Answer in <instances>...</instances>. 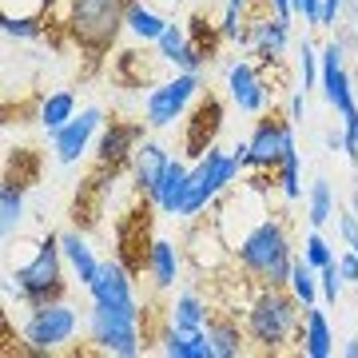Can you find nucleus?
Returning a JSON list of instances; mask_svg holds the SVG:
<instances>
[{
	"label": "nucleus",
	"instance_id": "1",
	"mask_svg": "<svg viewBox=\"0 0 358 358\" xmlns=\"http://www.w3.org/2000/svg\"><path fill=\"white\" fill-rule=\"evenodd\" d=\"M231 251H235V267L255 287H287L294 267V243L287 235V223L275 211L259 215Z\"/></svg>",
	"mask_w": 358,
	"mask_h": 358
},
{
	"label": "nucleus",
	"instance_id": "2",
	"mask_svg": "<svg viewBox=\"0 0 358 358\" xmlns=\"http://www.w3.org/2000/svg\"><path fill=\"white\" fill-rule=\"evenodd\" d=\"M307 307L291 294V287H255L251 303L243 307V331L251 350L259 355H282L303 334Z\"/></svg>",
	"mask_w": 358,
	"mask_h": 358
},
{
	"label": "nucleus",
	"instance_id": "3",
	"mask_svg": "<svg viewBox=\"0 0 358 358\" xmlns=\"http://www.w3.org/2000/svg\"><path fill=\"white\" fill-rule=\"evenodd\" d=\"M128 0H68L64 28L76 40L80 52H88L92 60H103L115 48V40L124 32Z\"/></svg>",
	"mask_w": 358,
	"mask_h": 358
},
{
	"label": "nucleus",
	"instance_id": "4",
	"mask_svg": "<svg viewBox=\"0 0 358 358\" xmlns=\"http://www.w3.org/2000/svg\"><path fill=\"white\" fill-rule=\"evenodd\" d=\"M84 331H88V346L100 355L136 358L148 346L143 307H100V303H92L88 315H84Z\"/></svg>",
	"mask_w": 358,
	"mask_h": 358
},
{
	"label": "nucleus",
	"instance_id": "5",
	"mask_svg": "<svg viewBox=\"0 0 358 358\" xmlns=\"http://www.w3.org/2000/svg\"><path fill=\"white\" fill-rule=\"evenodd\" d=\"M64 247H60V235H48L44 243L36 247L32 263L8 271L20 287V307H44V303H56L68 294V282H64Z\"/></svg>",
	"mask_w": 358,
	"mask_h": 358
},
{
	"label": "nucleus",
	"instance_id": "6",
	"mask_svg": "<svg viewBox=\"0 0 358 358\" xmlns=\"http://www.w3.org/2000/svg\"><path fill=\"white\" fill-rule=\"evenodd\" d=\"M243 176V164L235 159L223 148H207L199 159L192 164V187H187V199H183V211L179 219H199L211 203H219L223 195L235 187V179Z\"/></svg>",
	"mask_w": 358,
	"mask_h": 358
},
{
	"label": "nucleus",
	"instance_id": "7",
	"mask_svg": "<svg viewBox=\"0 0 358 358\" xmlns=\"http://www.w3.org/2000/svg\"><path fill=\"white\" fill-rule=\"evenodd\" d=\"M76 331H80L76 307L56 299V303H44V307H28L24 322H20V343L32 355H56V350H68Z\"/></svg>",
	"mask_w": 358,
	"mask_h": 358
},
{
	"label": "nucleus",
	"instance_id": "8",
	"mask_svg": "<svg viewBox=\"0 0 358 358\" xmlns=\"http://www.w3.org/2000/svg\"><path fill=\"white\" fill-rule=\"evenodd\" d=\"M199 92H203V72H176V76L159 80L152 92H148V100H143V120H148V128L152 131H164L171 124H179L187 108L199 100Z\"/></svg>",
	"mask_w": 358,
	"mask_h": 358
},
{
	"label": "nucleus",
	"instance_id": "9",
	"mask_svg": "<svg viewBox=\"0 0 358 358\" xmlns=\"http://www.w3.org/2000/svg\"><path fill=\"white\" fill-rule=\"evenodd\" d=\"M319 56H322V76H319L322 100L331 103L343 120H355L358 115V88H355L350 68H346V44L334 36L331 44H322Z\"/></svg>",
	"mask_w": 358,
	"mask_h": 358
},
{
	"label": "nucleus",
	"instance_id": "10",
	"mask_svg": "<svg viewBox=\"0 0 358 358\" xmlns=\"http://www.w3.org/2000/svg\"><path fill=\"white\" fill-rule=\"evenodd\" d=\"M291 143H294V124L287 120V112L267 108V112L255 120V131H251V140H247V148H251L247 171H275L282 152H287Z\"/></svg>",
	"mask_w": 358,
	"mask_h": 358
},
{
	"label": "nucleus",
	"instance_id": "11",
	"mask_svg": "<svg viewBox=\"0 0 358 358\" xmlns=\"http://www.w3.org/2000/svg\"><path fill=\"white\" fill-rule=\"evenodd\" d=\"M227 96L231 103L247 115H263L275 100V88H271V80L263 76V64H259L255 56H247V60H231L227 64Z\"/></svg>",
	"mask_w": 358,
	"mask_h": 358
},
{
	"label": "nucleus",
	"instance_id": "12",
	"mask_svg": "<svg viewBox=\"0 0 358 358\" xmlns=\"http://www.w3.org/2000/svg\"><path fill=\"white\" fill-rule=\"evenodd\" d=\"M291 44V20H282L275 8H271V0H263V8L255 16H247V52L255 56L263 68L279 64L282 52Z\"/></svg>",
	"mask_w": 358,
	"mask_h": 358
},
{
	"label": "nucleus",
	"instance_id": "13",
	"mask_svg": "<svg viewBox=\"0 0 358 358\" xmlns=\"http://www.w3.org/2000/svg\"><path fill=\"white\" fill-rule=\"evenodd\" d=\"M100 128H103V108H84L60 131H52V155H56V164L60 167L80 164V155L92 148V140H96Z\"/></svg>",
	"mask_w": 358,
	"mask_h": 358
},
{
	"label": "nucleus",
	"instance_id": "14",
	"mask_svg": "<svg viewBox=\"0 0 358 358\" xmlns=\"http://www.w3.org/2000/svg\"><path fill=\"white\" fill-rule=\"evenodd\" d=\"M143 131H148V120H140V124H128V120L103 124L100 148H96V164H100L103 171H120L124 164H131L136 148L143 143Z\"/></svg>",
	"mask_w": 358,
	"mask_h": 358
},
{
	"label": "nucleus",
	"instance_id": "15",
	"mask_svg": "<svg viewBox=\"0 0 358 358\" xmlns=\"http://www.w3.org/2000/svg\"><path fill=\"white\" fill-rule=\"evenodd\" d=\"M92 303H100V307H140V299H136V275H131L120 259H108L96 275V282L88 287Z\"/></svg>",
	"mask_w": 358,
	"mask_h": 358
},
{
	"label": "nucleus",
	"instance_id": "16",
	"mask_svg": "<svg viewBox=\"0 0 358 358\" xmlns=\"http://www.w3.org/2000/svg\"><path fill=\"white\" fill-rule=\"evenodd\" d=\"M219 128H223V103H219L215 96H199V100H195V112H192V128H187V136H183L187 155L199 159L207 148H215Z\"/></svg>",
	"mask_w": 358,
	"mask_h": 358
},
{
	"label": "nucleus",
	"instance_id": "17",
	"mask_svg": "<svg viewBox=\"0 0 358 358\" xmlns=\"http://www.w3.org/2000/svg\"><path fill=\"white\" fill-rule=\"evenodd\" d=\"M187 187H192V164L179 159V155H171V164H167L164 179H159V187H155V195H152V207L167 219H179L183 199H187Z\"/></svg>",
	"mask_w": 358,
	"mask_h": 358
},
{
	"label": "nucleus",
	"instance_id": "18",
	"mask_svg": "<svg viewBox=\"0 0 358 358\" xmlns=\"http://www.w3.org/2000/svg\"><path fill=\"white\" fill-rule=\"evenodd\" d=\"M167 164H171V152H167L164 143L155 140H143L131 155V179H136V187H140L143 199H152L155 187H159V179H164Z\"/></svg>",
	"mask_w": 358,
	"mask_h": 358
},
{
	"label": "nucleus",
	"instance_id": "19",
	"mask_svg": "<svg viewBox=\"0 0 358 358\" xmlns=\"http://www.w3.org/2000/svg\"><path fill=\"white\" fill-rule=\"evenodd\" d=\"M207 338L215 343L219 358H239L251 350L247 346V331L239 327V315H231V310H211L207 315Z\"/></svg>",
	"mask_w": 358,
	"mask_h": 358
},
{
	"label": "nucleus",
	"instance_id": "20",
	"mask_svg": "<svg viewBox=\"0 0 358 358\" xmlns=\"http://www.w3.org/2000/svg\"><path fill=\"white\" fill-rule=\"evenodd\" d=\"M148 275H152L155 291H176L179 275H183V251L171 239H152L148 251Z\"/></svg>",
	"mask_w": 358,
	"mask_h": 358
},
{
	"label": "nucleus",
	"instance_id": "21",
	"mask_svg": "<svg viewBox=\"0 0 358 358\" xmlns=\"http://www.w3.org/2000/svg\"><path fill=\"white\" fill-rule=\"evenodd\" d=\"M60 247H64V259H68V267H72V275H76V282L88 291L92 282H96V275H100L103 259L92 255L84 231H64V235H60Z\"/></svg>",
	"mask_w": 358,
	"mask_h": 358
},
{
	"label": "nucleus",
	"instance_id": "22",
	"mask_svg": "<svg viewBox=\"0 0 358 358\" xmlns=\"http://www.w3.org/2000/svg\"><path fill=\"white\" fill-rule=\"evenodd\" d=\"M159 350L167 358H219L215 355V343L207 338V327L203 331H176L167 322V331L159 334Z\"/></svg>",
	"mask_w": 358,
	"mask_h": 358
},
{
	"label": "nucleus",
	"instance_id": "23",
	"mask_svg": "<svg viewBox=\"0 0 358 358\" xmlns=\"http://www.w3.org/2000/svg\"><path fill=\"white\" fill-rule=\"evenodd\" d=\"M299 350L307 358H331L334 355V331L327 322V310L307 307L303 315V334H299Z\"/></svg>",
	"mask_w": 358,
	"mask_h": 358
},
{
	"label": "nucleus",
	"instance_id": "24",
	"mask_svg": "<svg viewBox=\"0 0 358 358\" xmlns=\"http://www.w3.org/2000/svg\"><path fill=\"white\" fill-rule=\"evenodd\" d=\"M207 303L199 299L195 291H179L171 299V307H167V322L176 327V331H203L207 327Z\"/></svg>",
	"mask_w": 358,
	"mask_h": 358
},
{
	"label": "nucleus",
	"instance_id": "25",
	"mask_svg": "<svg viewBox=\"0 0 358 358\" xmlns=\"http://www.w3.org/2000/svg\"><path fill=\"white\" fill-rule=\"evenodd\" d=\"M124 24H128V32L140 44H155V40L164 36V28L171 24L167 16H159V13H152L143 0H128V16H124Z\"/></svg>",
	"mask_w": 358,
	"mask_h": 358
},
{
	"label": "nucleus",
	"instance_id": "26",
	"mask_svg": "<svg viewBox=\"0 0 358 358\" xmlns=\"http://www.w3.org/2000/svg\"><path fill=\"white\" fill-rule=\"evenodd\" d=\"M76 115V92L72 88H60V92H52V96H44L40 100V112H36V120H40V128L48 131H60Z\"/></svg>",
	"mask_w": 358,
	"mask_h": 358
},
{
	"label": "nucleus",
	"instance_id": "27",
	"mask_svg": "<svg viewBox=\"0 0 358 358\" xmlns=\"http://www.w3.org/2000/svg\"><path fill=\"white\" fill-rule=\"evenodd\" d=\"M24 187L28 183L13 176H4V183H0V231H4V239H13V231L24 219Z\"/></svg>",
	"mask_w": 358,
	"mask_h": 358
},
{
	"label": "nucleus",
	"instance_id": "28",
	"mask_svg": "<svg viewBox=\"0 0 358 358\" xmlns=\"http://www.w3.org/2000/svg\"><path fill=\"white\" fill-rule=\"evenodd\" d=\"M291 294L303 303V307H319L322 303V291H319V267H310L303 255H294V267H291V279H287Z\"/></svg>",
	"mask_w": 358,
	"mask_h": 358
},
{
	"label": "nucleus",
	"instance_id": "29",
	"mask_svg": "<svg viewBox=\"0 0 358 358\" xmlns=\"http://www.w3.org/2000/svg\"><path fill=\"white\" fill-rule=\"evenodd\" d=\"M275 183H279V192L287 203H299L303 199V164H299V148H287L279 159V167H275Z\"/></svg>",
	"mask_w": 358,
	"mask_h": 358
},
{
	"label": "nucleus",
	"instance_id": "30",
	"mask_svg": "<svg viewBox=\"0 0 358 358\" xmlns=\"http://www.w3.org/2000/svg\"><path fill=\"white\" fill-rule=\"evenodd\" d=\"M334 215H338V211H334L331 179H315V183L307 187V223H310V227H327Z\"/></svg>",
	"mask_w": 358,
	"mask_h": 358
},
{
	"label": "nucleus",
	"instance_id": "31",
	"mask_svg": "<svg viewBox=\"0 0 358 358\" xmlns=\"http://www.w3.org/2000/svg\"><path fill=\"white\" fill-rule=\"evenodd\" d=\"M299 72H303V84H299L303 92L319 88V76H322V56L315 52V44H310V40H299Z\"/></svg>",
	"mask_w": 358,
	"mask_h": 358
},
{
	"label": "nucleus",
	"instance_id": "32",
	"mask_svg": "<svg viewBox=\"0 0 358 358\" xmlns=\"http://www.w3.org/2000/svg\"><path fill=\"white\" fill-rule=\"evenodd\" d=\"M183 48H187V24H176V20H171V24L164 28V36L155 40V52H159L164 64H171Z\"/></svg>",
	"mask_w": 358,
	"mask_h": 358
},
{
	"label": "nucleus",
	"instance_id": "33",
	"mask_svg": "<svg viewBox=\"0 0 358 358\" xmlns=\"http://www.w3.org/2000/svg\"><path fill=\"white\" fill-rule=\"evenodd\" d=\"M0 28H4V36H13V40H40V36H44V24H40L36 16L4 13V16H0Z\"/></svg>",
	"mask_w": 358,
	"mask_h": 358
},
{
	"label": "nucleus",
	"instance_id": "34",
	"mask_svg": "<svg viewBox=\"0 0 358 358\" xmlns=\"http://www.w3.org/2000/svg\"><path fill=\"white\" fill-rule=\"evenodd\" d=\"M343 287H346V279H343V271H338V259L334 263H327V267H319V291H322V303H338L343 299Z\"/></svg>",
	"mask_w": 358,
	"mask_h": 358
},
{
	"label": "nucleus",
	"instance_id": "35",
	"mask_svg": "<svg viewBox=\"0 0 358 358\" xmlns=\"http://www.w3.org/2000/svg\"><path fill=\"white\" fill-rule=\"evenodd\" d=\"M303 259H307L310 267H327V263H334L338 255H334L331 243L319 235V227H310V235L303 239Z\"/></svg>",
	"mask_w": 358,
	"mask_h": 358
},
{
	"label": "nucleus",
	"instance_id": "36",
	"mask_svg": "<svg viewBox=\"0 0 358 358\" xmlns=\"http://www.w3.org/2000/svg\"><path fill=\"white\" fill-rule=\"evenodd\" d=\"M338 235H343V243L350 251H358V211L355 207H343L338 211Z\"/></svg>",
	"mask_w": 358,
	"mask_h": 358
},
{
	"label": "nucleus",
	"instance_id": "37",
	"mask_svg": "<svg viewBox=\"0 0 358 358\" xmlns=\"http://www.w3.org/2000/svg\"><path fill=\"white\" fill-rule=\"evenodd\" d=\"M294 4V16H303L310 28H319V20H322V0H291Z\"/></svg>",
	"mask_w": 358,
	"mask_h": 358
},
{
	"label": "nucleus",
	"instance_id": "38",
	"mask_svg": "<svg viewBox=\"0 0 358 358\" xmlns=\"http://www.w3.org/2000/svg\"><path fill=\"white\" fill-rule=\"evenodd\" d=\"M343 13H346V0H322V20H319V28H338Z\"/></svg>",
	"mask_w": 358,
	"mask_h": 358
},
{
	"label": "nucleus",
	"instance_id": "39",
	"mask_svg": "<svg viewBox=\"0 0 358 358\" xmlns=\"http://www.w3.org/2000/svg\"><path fill=\"white\" fill-rule=\"evenodd\" d=\"M303 112H307V92L294 88L291 100H287V120H291V124H299V120H303Z\"/></svg>",
	"mask_w": 358,
	"mask_h": 358
},
{
	"label": "nucleus",
	"instance_id": "40",
	"mask_svg": "<svg viewBox=\"0 0 358 358\" xmlns=\"http://www.w3.org/2000/svg\"><path fill=\"white\" fill-rule=\"evenodd\" d=\"M338 271H343L346 282H358V251H350V247H346L343 255H338Z\"/></svg>",
	"mask_w": 358,
	"mask_h": 358
},
{
	"label": "nucleus",
	"instance_id": "41",
	"mask_svg": "<svg viewBox=\"0 0 358 358\" xmlns=\"http://www.w3.org/2000/svg\"><path fill=\"white\" fill-rule=\"evenodd\" d=\"M271 8H275L282 20H294V4H291V0H271Z\"/></svg>",
	"mask_w": 358,
	"mask_h": 358
},
{
	"label": "nucleus",
	"instance_id": "42",
	"mask_svg": "<svg viewBox=\"0 0 358 358\" xmlns=\"http://www.w3.org/2000/svg\"><path fill=\"white\" fill-rule=\"evenodd\" d=\"M327 148L331 152H343V131H327Z\"/></svg>",
	"mask_w": 358,
	"mask_h": 358
},
{
	"label": "nucleus",
	"instance_id": "43",
	"mask_svg": "<svg viewBox=\"0 0 358 358\" xmlns=\"http://www.w3.org/2000/svg\"><path fill=\"white\" fill-rule=\"evenodd\" d=\"M343 355H346V358H358V338H346V346H343Z\"/></svg>",
	"mask_w": 358,
	"mask_h": 358
},
{
	"label": "nucleus",
	"instance_id": "44",
	"mask_svg": "<svg viewBox=\"0 0 358 358\" xmlns=\"http://www.w3.org/2000/svg\"><path fill=\"white\" fill-rule=\"evenodd\" d=\"M355 211H358V187H355Z\"/></svg>",
	"mask_w": 358,
	"mask_h": 358
}]
</instances>
